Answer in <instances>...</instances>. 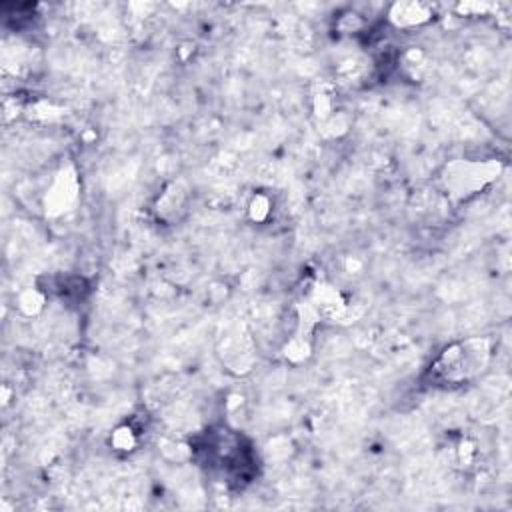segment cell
Listing matches in <instances>:
<instances>
[{
	"label": "cell",
	"instance_id": "obj_1",
	"mask_svg": "<svg viewBox=\"0 0 512 512\" xmlns=\"http://www.w3.org/2000/svg\"><path fill=\"white\" fill-rule=\"evenodd\" d=\"M476 348H470V342L450 348L438 360L436 370L444 376V380H464L472 376L486 360V346L484 342H476ZM482 370V368H480Z\"/></svg>",
	"mask_w": 512,
	"mask_h": 512
}]
</instances>
